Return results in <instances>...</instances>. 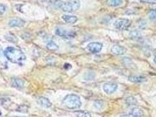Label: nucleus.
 I'll return each mask as SVG.
<instances>
[{
  "mask_svg": "<svg viewBox=\"0 0 156 117\" xmlns=\"http://www.w3.org/2000/svg\"><path fill=\"white\" fill-rule=\"evenodd\" d=\"M4 53L6 58L14 63H21L26 59V56L23 52L14 47H7Z\"/></svg>",
  "mask_w": 156,
  "mask_h": 117,
  "instance_id": "nucleus-1",
  "label": "nucleus"
},
{
  "mask_svg": "<svg viewBox=\"0 0 156 117\" xmlns=\"http://www.w3.org/2000/svg\"><path fill=\"white\" fill-rule=\"evenodd\" d=\"M62 104L66 108L71 109H80L82 106V102L80 97L74 94H68L62 101Z\"/></svg>",
  "mask_w": 156,
  "mask_h": 117,
  "instance_id": "nucleus-2",
  "label": "nucleus"
},
{
  "mask_svg": "<svg viewBox=\"0 0 156 117\" xmlns=\"http://www.w3.org/2000/svg\"><path fill=\"white\" fill-rule=\"evenodd\" d=\"M81 5L79 0H68L65 2L57 1V6L63 11L72 13L78 10Z\"/></svg>",
  "mask_w": 156,
  "mask_h": 117,
  "instance_id": "nucleus-3",
  "label": "nucleus"
},
{
  "mask_svg": "<svg viewBox=\"0 0 156 117\" xmlns=\"http://www.w3.org/2000/svg\"><path fill=\"white\" fill-rule=\"evenodd\" d=\"M131 25V22L126 18L117 19L114 23L115 28L120 31H124L128 29Z\"/></svg>",
  "mask_w": 156,
  "mask_h": 117,
  "instance_id": "nucleus-4",
  "label": "nucleus"
},
{
  "mask_svg": "<svg viewBox=\"0 0 156 117\" xmlns=\"http://www.w3.org/2000/svg\"><path fill=\"white\" fill-rule=\"evenodd\" d=\"M103 48L102 43L100 42H91L87 46V48L90 52L93 53H99Z\"/></svg>",
  "mask_w": 156,
  "mask_h": 117,
  "instance_id": "nucleus-5",
  "label": "nucleus"
},
{
  "mask_svg": "<svg viewBox=\"0 0 156 117\" xmlns=\"http://www.w3.org/2000/svg\"><path fill=\"white\" fill-rule=\"evenodd\" d=\"M117 87H118V85L117 84L112 83V82H109L103 85V89L105 93L109 95L115 92L117 90Z\"/></svg>",
  "mask_w": 156,
  "mask_h": 117,
  "instance_id": "nucleus-6",
  "label": "nucleus"
},
{
  "mask_svg": "<svg viewBox=\"0 0 156 117\" xmlns=\"http://www.w3.org/2000/svg\"><path fill=\"white\" fill-rule=\"evenodd\" d=\"M55 34L59 36L65 38H72L75 36V33L73 32H68L65 29L61 28H57L56 29Z\"/></svg>",
  "mask_w": 156,
  "mask_h": 117,
  "instance_id": "nucleus-7",
  "label": "nucleus"
},
{
  "mask_svg": "<svg viewBox=\"0 0 156 117\" xmlns=\"http://www.w3.org/2000/svg\"><path fill=\"white\" fill-rule=\"evenodd\" d=\"M111 52L115 55L120 56V55H123L124 54H125L126 52H127V49L122 46H120L119 45H115L112 48Z\"/></svg>",
  "mask_w": 156,
  "mask_h": 117,
  "instance_id": "nucleus-8",
  "label": "nucleus"
},
{
  "mask_svg": "<svg viewBox=\"0 0 156 117\" xmlns=\"http://www.w3.org/2000/svg\"><path fill=\"white\" fill-rule=\"evenodd\" d=\"M25 24V22L23 19L21 18H14L11 19L9 22L8 25L10 27H23Z\"/></svg>",
  "mask_w": 156,
  "mask_h": 117,
  "instance_id": "nucleus-9",
  "label": "nucleus"
},
{
  "mask_svg": "<svg viewBox=\"0 0 156 117\" xmlns=\"http://www.w3.org/2000/svg\"><path fill=\"white\" fill-rule=\"evenodd\" d=\"M129 80L131 82L134 83H140L146 82L147 80V79L142 75H132L129 76Z\"/></svg>",
  "mask_w": 156,
  "mask_h": 117,
  "instance_id": "nucleus-10",
  "label": "nucleus"
},
{
  "mask_svg": "<svg viewBox=\"0 0 156 117\" xmlns=\"http://www.w3.org/2000/svg\"><path fill=\"white\" fill-rule=\"evenodd\" d=\"M11 85L13 87L16 88L18 89H23L24 86V82L20 79L17 78H13L11 79Z\"/></svg>",
  "mask_w": 156,
  "mask_h": 117,
  "instance_id": "nucleus-11",
  "label": "nucleus"
},
{
  "mask_svg": "<svg viewBox=\"0 0 156 117\" xmlns=\"http://www.w3.org/2000/svg\"><path fill=\"white\" fill-rule=\"evenodd\" d=\"M37 102L41 106L43 107H45V108H47V109L50 108L52 105L51 102L48 99H47L45 97H40L38 99Z\"/></svg>",
  "mask_w": 156,
  "mask_h": 117,
  "instance_id": "nucleus-12",
  "label": "nucleus"
},
{
  "mask_svg": "<svg viewBox=\"0 0 156 117\" xmlns=\"http://www.w3.org/2000/svg\"><path fill=\"white\" fill-rule=\"evenodd\" d=\"M62 19L66 23L69 24H74L78 21V18L75 15H64L62 17Z\"/></svg>",
  "mask_w": 156,
  "mask_h": 117,
  "instance_id": "nucleus-13",
  "label": "nucleus"
},
{
  "mask_svg": "<svg viewBox=\"0 0 156 117\" xmlns=\"http://www.w3.org/2000/svg\"><path fill=\"white\" fill-rule=\"evenodd\" d=\"M122 4V0H107V4L110 7H117Z\"/></svg>",
  "mask_w": 156,
  "mask_h": 117,
  "instance_id": "nucleus-14",
  "label": "nucleus"
},
{
  "mask_svg": "<svg viewBox=\"0 0 156 117\" xmlns=\"http://www.w3.org/2000/svg\"><path fill=\"white\" fill-rule=\"evenodd\" d=\"M130 114L136 117H141L143 115V111L138 108H134L132 109Z\"/></svg>",
  "mask_w": 156,
  "mask_h": 117,
  "instance_id": "nucleus-15",
  "label": "nucleus"
},
{
  "mask_svg": "<svg viewBox=\"0 0 156 117\" xmlns=\"http://www.w3.org/2000/svg\"><path fill=\"white\" fill-rule=\"evenodd\" d=\"M5 38L7 41L12 43H16L18 42V39L14 34H7L5 36Z\"/></svg>",
  "mask_w": 156,
  "mask_h": 117,
  "instance_id": "nucleus-16",
  "label": "nucleus"
},
{
  "mask_svg": "<svg viewBox=\"0 0 156 117\" xmlns=\"http://www.w3.org/2000/svg\"><path fill=\"white\" fill-rule=\"evenodd\" d=\"M126 102L127 105L133 106V105H135L137 104V101L133 97H129L126 99Z\"/></svg>",
  "mask_w": 156,
  "mask_h": 117,
  "instance_id": "nucleus-17",
  "label": "nucleus"
},
{
  "mask_svg": "<svg viewBox=\"0 0 156 117\" xmlns=\"http://www.w3.org/2000/svg\"><path fill=\"white\" fill-rule=\"evenodd\" d=\"M47 48L50 50H57L59 48L57 44L53 41L48 42L47 45Z\"/></svg>",
  "mask_w": 156,
  "mask_h": 117,
  "instance_id": "nucleus-18",
  "label": "nucleus"
},
{
  "mask_svg": "<svg viewBox=\"0 0 156 117\" xmlns=\"http://www.w3.org/2000/svg\"><path fill=\"white\" fill-rule=\"evenodd\" d=\"M148 16L150 19L156 22V9L150 10L148 13Z\"/></svg>",
  "mask_w": 156,
  "mask_h": 117,
  "instance_id": "nucleus-19",
  "label": "nucleus"
},
{
  "mask_svg": "<svg viewBox=\"0 0 156 117\" xmlns=\"http://www.w3.org/2000/svg\"><path fill=\"white\" fill-rule=\"evenodd\" d=\"M77 117H92L91 114L88 111H80L77 113Z\"/></svg>",
  "mask_w": 156,
  "mask_h": 117,
  "instance_id": "nucleus-20",
  "label": "nucleus"
},
{
  "mask_svg": "<svg viewBox=\"0 0 156 117\" xmlns=\"http://www.w3.org/2000/svg\"><path fill=\"white\" fill-rule=\"evenodd\" d=\"M6 7L4 4L0 3V15H3L6 11Z\"/></svg>",
  "mask_w": 156,
  "mask_h": 117,
  "instance_id": "nucleus-21",
  "label": "nucleus"
},
{
  "mask_svg": "<svg viewBox=\"0 0 156 117\" xmlns=\"http://www.w3.org/2000/svg\"><path fill=\"white\" fill-rule=\"evenodd\" d=\"M103 106V103L100 101H98L95 103V107L96 109H101Z\"/></svg>",
  "mask_w": 156,
  "mask_h": 117,
  "instance_id": "nucleus-22",
  "label": "nucleus"
},
{
  "mask_svg": "<svg viewBox=\"0 0 156 117\" xmlns=\"http://www.w3.org/2000/svg\"><path fill=\"white\" fill-rule=\"evenodd\" d=\"M140 35V34L139 32L136 31L131 32V34H130V36H131L132 38H137L139 37Z\"/></svg>",
  "mask_w": 156,
  "mask_h": 117,
  "instance_id": "nucleus-23",
  "label": "nucleus"
},
{
  "mask_svg": "<svg viewBox=\"0 0 156 117\" xmlns=\"http://www.w3.org/2000/svg\"><path fill=\"white\" fill-rule=\"evenodd\" d=\"M143 2L147 4H156V0H141Z\"/></svg>",
  "mask_w": 156,
  "mask_h": 117,
  "instance_id": "nucleus-24",
  "label": "nucleus"
},
{
  "mask_svg": "<svg viewBox=\"0 0 156 117\" xmlns=\"http://www.w3.org/2000/svg\"><path fill=\"white\" fill-rule=\"evenodd\" d=\"M64 67H65V69H71L72 67V66L71 65H69V63H66L65 66H64Z\"/></svg>",
  "mask_w": 156,
  "mask_h": 117,
  "instance_id": "nucleus-25",
  "label": "nucleus"
},
{
  "mask_svg": "<svg viewBox=\"0 0 156 117\" xmlns=\"http://www.w3.org/2000/svg\"><path fill=\"white\" fill-rule=\"evenodd\" d=\"M120 117H135V116H134L133 115H132L131 114H127V115H122V116H120Z\"/></svg>",
  "mask_w": 156,
  "mask_h": 117,
  "instance_id": "nucleus-26",
  "label": "nucleus"
},
{
  "mask_svg": "<svg viewBox=\"0 0 156 117\" xmlns=\"http://www.w3.org/2000/svg\"><path fill=\"white\" fill-rule=\"evenodd\" d=\"M2 52V47L0 46V55L1 54Z\"/></svg>",
  "mask_w": 156,
  "mask_h": 117,
  "instance_id": "nucleus-27",
  "label": "nucleus"
},
{
  "mask_svg": "<svg viewBox=\"0 0 156 117\" xmlns=\"http://www.w3.org/2000/svg\"><path fill=\"white\" fill-rule=\"evenodd\" d=\"M154 62L155 63H156V56H154Z\"/></svg>",
  "mask_w": 156,
  "mask_h": 117,
  "instance_id": "nucleus-28",
  "label": "nucleus"
},
{
  "mask_svg": "<svg viewBox=\"0 0 156 117\" xmlns=\"http://www.w3.org/2000/svg\"><path fill=\"white\" fill-rule=\"evenodd\" d=\"M1 115V111H0V116Z\"/></svg>",
  "mask_w": 156,
  "mask_h": 117,
  "instance_id": "nucleus-29",
  "label": "nucleus"
}]
</instances>
